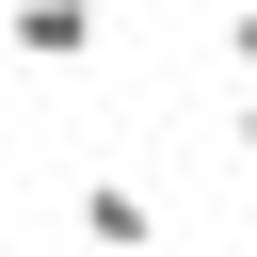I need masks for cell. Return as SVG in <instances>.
<instances>
[{
    "mask_svg": "<svg viewBox=\"0 0 257 257\" xmlns=\"http://www.w3.org/2000/svg\"><path fill=\"white\" fill-rule=\"evenodd\" d=\"M64 225H80L96 257H161V193H145V177H80V209H64Z\"/></svg>",
    "mask_w": 257,
    "mask_h": 257,
    "instance_id": "6da1fadb",
    "label": "cell"
},
{
    "mask_svg": "<svg viewBox=\"0 0 257 257\" xmlns=\"http://www.w3.org/2000/svg\"><path fill=\"white\" fill-rule=\"evenodd\" d=\"M96 32H112L96 0H0V48L16 64H96Z\"/></svg>",
    "mask_w": 257,
    "mask_h": 257,
    "instance_id": "7a4b0ae2",
    "label": "cell"
},
{
    "mask_svg": "<svg viewBox=\"0 0 257 257\" xmlns=\"http://www.w3.org/2000/svg\"><path fill=\"white\" fill-rule=\"evenodd\" d=\"M225 64H241V80H257V0H225Z\"/></svg>",
    "mask_w": 257,
    "mask_h": 257,
    "instance_id": "3957f363",
    "label": "cell"
},
{
    "mask_svg": "<svg viewBox=\"0 0 257 257\" xmlns=\"http://www.w3.org/2000/svg\"><path fill=\"white\" fill-rule=\"evenodd\" d=\"M225 145H241V177H257V96H241V128H225Z\"/></svg>",
    "mask_w": 257,
    "mask_h": 257,
    "instance_id": "277c9868",
    "label": "cell"
},
{
    "mask_svg": "<svg viewBox=\"0 0 257 257\" xmlns=\"http://www.w3.org/2000/svg\"><path fill=\"white\" fill-rule=\"evenodd\" d=\"M0 161H16V128H0Z\"/></svg>",
    "mask_w": 257,
    "mask_h": 257,
    "instance_id": "5b68a950",
    "label": "cell"
}]
</instances>
